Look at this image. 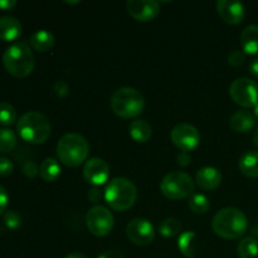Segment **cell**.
<instances>
[{
	"instance_id": "obj_1",
	"label": "cell",
	"mask_w": 258,
	"mask_h": 258,
	"mask_svg": "<svg viewBox=\"0 0 258 258\" xmlns=\"http://www.w3.org/2000/svg\"><path fill=\"white\" fill-rule=\"evenodd\" d=\"M212 228L217 236L226 239H237L243 236L248 228L246 214L237 208H223L214 216Z\"/></svg>"
},
{
	"instance_id": "obj_2",
	"label": "cell",
	"mask_w": 258,
	"mask_h": 258,
	"mask_svg": "<svg viewBox=\"0 0 258 258\" xmlns=\"http://www.w3.org/2000/svg\"><path fill=\"white\" fill-rule=\"evenodd\" d=\"M50 122L43 113L29 111L17 121V133L22 140L32 145H40L49 139Z\"/></svg>"
},
{
	"instance_id": "obj_3",
	"label": "cell",
	"mask_w": 258,
	"mask_h": 258,
	"mask_svg": "<svg viewBox=\"0 0 258 258\" xmlns=\"http://www.w3.org/2000/svg\"><path fill=\"white\" fill-rule=\"evenodd\" d=\"M34 54L24 42L14 43L3 54V66L9 75L17 78L29 76L34 70Z\"/></svg>"
},
{
	"instance_id": "obj_4",
	"label": "cell",
	"mask_w": 258,
	"mask_h": 258,
	"mask_svg": "<svg viewBox=\"0 0 258 258\" xmlns=\"http://www.w3.org/2000/svg\"><path fill=\"white\" fill-rule=\"evenodd\" d=\"M55 151L63 165L68 168H76L86 161L90 153V145L82 135L70 133L59 139Z\"/></svg>"
},
{
	"instance_id": "obj_5",
	"label": "cell",
	"mask_w": 258,
	"mask_h": 258,
	"mask_svg": "<svg viewBox=\"0 0 258 258\" xmlns=\"http://www.w3.org/2000/svg\"><path fill=\"white\" fill-rule=\"evenodd\" d=\"M103 198L111 209L116 212H126L135 204L138 190L130 179L115 178L106 186Z\"/></svg>"
},
{
	"instance_id": "obj_6",
	"label": "cell",
	"mask_w": 258,
	"mask_h": 258,
	"mask_svg": "<svg viewBox=\"0 0 258 258\" xmlns=\"http://www.w3.org/2000/svg\"><path fill=\"white\" fill-rule=\"evenodd\" d=\"M111 108L121 118H134L141 115L145 100L140 91L134 87H121L111 96Z\"/></svg>"
},
{
	"instance_id": "obj_7",
	"label": "cell",
	"mask_w": 258,
	"mask_h": 258,
	"mask_svg": "<svg viewBox=\"0 0 258 258\" xmlns=\"http://www.w3.org/2000/svg\"><path fill=\"white\" fill-rule=\"evenodd\" d=\"M193 179L184 171H171L166 174L160 183V191L165 198L171 201H180L194 194Z\"/></svg>"
},
{
	"instance_id": "obj_8",
	"label": "cell",
	"mask_w": 258,
	"mask_h": 258,
	"mask_svg": "<svg viewBox=\"0 0 258 258\" xmlns=\"http://www.w3.org/2000/svg\"><path fill=\"white\" fill-rule=\"evenodd\" d=\"M229 95L238 106L254 108L258 105V85L251 78H237L229 87Z\"/></svg>"
},
{
	"instance_id": "obj_9",
	"label": "cell",
	"mask_w": 258,
	"mask_h": 258,
	"mask_svg": "<svg viewBox=\"0 0 258 258\" xmlns=\"http://www.w3.org/2000/svg\"><path fill=\"white\" fill-rule=\"evenodd\" d=\"M115 224L112 213L106 207L95 206L86 214V226L91 234L96 237H105L111 233Z\"/></svg>"
},
{
	"instance_id": "obj_10",
	"label": "cell",
	"mask_w": 258,
	"mask_h": 258,
	"mask_svg": "<svg viewBox=\"0 0 258 258\" xmlns=\"http://www.w3.org/2000/svg\"><path fill=\"white\" fill-rule=\"evenodd\" d=\"M170 139L174 145L184 153L194 150L201 144V134L190 123H178L171 130Z\"/></svg>"
},
{
	"instance_id": "obj_11",
	"label": "cell",
	"mask_w": 258,
	"mask_h": 258,
	"mask_svg": "<svg viewBox=\"0 0 258 258\" xmlns=\"http://www.w3.org/2000/svg\"><path fill=\"white\" fill-rule=\"evenodd\" d=\"M126 236L136 246H149L155 239V228L145 218H134L126 226Z\"/></svg>"
},
{
	"instance_id": "obj_12",
	"label": "cell",
	"mask_w": 258,
	"mask_h": 258,
	"mask_svg": "<svg viewBox=\"0 0 258 258\" xmlns=\"http://www.w3.org/2000/svg\"><path fill=\"white\" fill-rule=\"evenodd\" d=\"M128 14L141 23L155 19L160 13V5L154 0H128L126 3Z\"/></svg>"
},
{
	"instance_id": "obj_13",
	"label": "cell",
	"mask_w": 258,
	"mask_h": 258,
	"mask_svg": "<svg viewBox=\"0 0 258 258\" xmlns=\"http://www.w3.org/2000/svg\"><path fill=\"white\" fill-rule=\"evenodd\" d=\"M83 176L88 184L93 186H101L108 180L110 166L103 159L92 158L86 161L83 166Z\"/></svg>"
},
{
	"instance_id": "obj_14",
	"label": "cell",
	"mask_w": 258,
	"mask_h": 258,
	"mask_svg": "<svg viewBox=\"0 0 258 258\" xmlns=\"http://www.w3.org/2000/svg\"><path fill=\"white\" fill-rule=\"evenodd\" d=\"M217 13L222 20L231 25L241 24L244 19V7L239 2L219 0L217 3Z\"/></svg>"
},
{
	"instance_id": "obj_15",
	"label": "cell",
	"mask_w": 258,
	"mask_h": 258,
	"mask_svg": "<svg viewBox=\"0 0 258 258\" xmlns=\"http://www.w3.org/2000/svg\"><path fill=\"white\" fill-rule=\"evenodd\" d=\"M222 173L213 166L199 169L196 175L197 185L203 190H214L222 184Z\"/></svg>"
},
{
	"instance_id": "obj_16",
	"label": "cell",
	"mask_w": 258,
	"mask_h": 258,
	"mask_svg": "<svg viewBox=\"0 0 258 258\" xmlns=\"http://www.w3.org/2000/svg\"><path fill=\"white\" fill-rule=\"evenodd\" d=\"M22 34V24L19 20L12 15L0 17V40L13 42Z\"/></svg>"
},
{
	"instance_id": "obj_17",
	"label": "cell",
	"mask_w": 258,
	"mask_h": 258,
	"mask_svg": "<svg viewBox=\"0 0 258 258\" xmlns=\"http://www.w3.org/2000/svg\"><path fill=\"white\" fill-rule=\"evenodd\" d=\"M256 125V120L253 117V113L246 110L236 111L229 118V127L236 133H248Z\"/></svg>"
},
{
	"instance_id": "obj_18",
	"label": "cell",
	"mask_w": 258,
	"mask_h": 258,
	"mask_svg": "<svg viewBox=\"0 0 258 258\" xmlns=\"http://www.w3.org/2000/svg\"><path fill=\"white\" fill-rule=\"evenodd\" d=\"M241 44L246 54H258V25H248L242 32Z\"/></svg>"
},
{
	"instance_id": "obj_19",
	"label": "cell",
	"mask_w": 258,
	"mask_h": 258,
	"mask_svg": "<svg viewBox=\"0 0 258 258\" xmlns=\"http://www.w3.org/2000/svg\"><path fill=\"white\" fill-rule=\"evenodd\" d=\"M54 43V35L45 29L35 32L34 34H32V37L29 39L30 47L33 49L38 50V52H48V50L52 49Z\"/></svg>"
},
{
	"instance_id": "obj_20",
	"label": "cell",
	"mask_w": 258,
	"mask_h": 258,
	"mask_svg": "<svg viewBox=\"0 0 258 258\" xmlns=\"http://www.w3.org/2000/svg\"><path fill=\"white\" fill-rule=\"evenodd\" d=\"M128 133L134 141L145 144L150 140L151 135H153V128H151L150 123L146 122L145 120H135L130 123Z\"/></svg>"
},
{
	"instance_id": "obj_21",
	"label": "cell",
	"mask_w": 258,
	"mask_h": 258,
	"mask_svg": "<svg viewBox=\"0 0 258 258\" xmlns=\"http://www.w3.org/2000/svg\"><path fill=\"white\" fill-rule=\"evenodd\" d=\"M60 164L54 158H47L39 165V175L47 183H53L60 176Z\"/></svg>"
},
{
	"instance_id": "obj_22",
	"label": "cell",
	"mask_w": 258,
	"mask_h": 258,
	"mask_svg": "<svg viewBox=\"0 0 258 258\" xmlns=\"http://www.w3.org/2000/svg\"><path fill=\"white\" fill-rule=\"evenodd\" d=\"M239 170L248 178H258V151H248L239 159Z\"/></svg>"
},
{
	"instance_id": "obj_23",
	"label": "cell",
	"mask_w": 258,
	"mask_h": 258,
	"mask_svg": "<svg viewBox=\"0 0 258 258\" xmlns=\"http://www.w3.org/2000/svg\"><path fill=\"white\" fill-rule=\"evenodd\" d=\"M178 247L181 253L188 258L197 256V234L193 231L180 233L178 238Z\"/></svg>"
},
{
	"instance_id": "obj_24",
	"label": "cell",
	"mask_w": 258,
	"mask_h": 258,
	"mask_svg": "<svg viewBox=\"0 0 258 258\" xmlns=\"http://www.w3.org/2000/svg\"><path fill=\"white\" fill-rule=\"evenodd\" d=\"M239 258H256L258 256V241L252 236L242 239L237 247Z\"/></svg>"
},
{
	"instance_id": "obj_25",
	"label": "cell",
	"mask_w": 258,
	"mask_h": 258,
	"mask_svg": "<svg viewBox=\"0 0 258 258\" xmlns=\"http://www.w3.org/2000/svg\"><path fill=\"white\" fill-rule=\"evenodd\" d=\"M181 223L176 218H166L159 226V233L165 238H171V237L180 236Z\"/></svg>"
},
{
	"instance_id": "obj_26",
	"label": "cell",
	"mask_w": 258,
	"mask_h": 258,
	"mask_svg": "<svg viewBox=\"0 0 258 258\" xmlns=\"http://www.w3.org/2000/svg\"><path fill=\"white\" fill-rule=\"evenodd\" d=\"M17 146V134L7 127L0 128V153L8 154Z\"/></svg>"
},
{
	"instance_id": "obj_27",
	"label": "cell",
	"mask_w": 258,
	"mask_h": 258,
	"mask_svg": "<svg viewBox=\"0 0 258 258\" xmlns=\"http://www.w3.org/2000/svg\"><path fill=\"white\" fill-rule=\"evenodd\" d=\"M189 208L196 214H204L211 208V202L204 194L194 193L189 199Z\"/></svg>"
},
{
	"instance_id": "obj_28",
	"label": "cell",
	"mask_w": 258,
	"mask_h": 258,
	"mask_svg": "<svg viewBox=\"0 0 258 258\" xmlns=\"http://www.w3.org/2000/svg\"><path fill=\"white\" fill-rule=\"evenodd\" d=\"M17 121V110L8 102H0V125L7 127Z\"/></svg>"
},
{
	"instance_id": "obj_29",
	"label": "cell",
	"mask_w": 258,
	"mask_h": 258,
	"mask_svg": "<svg viewBox=\"0 0 258 258\" xmlns=\"http://www.w3.org/2000/svg\"><path fill=\"white\" fill-rule=\"evenodd\" d=\"M3 221H4V224L9 229H17L22 224V217H20V214L18 212L7 211L4 213V216H3Z\"/></svg>"
},
{
	"instance_id": "obj_30",
	"label": "cell",
	"mask_w": 258,
	"mask_h": 258,
	"mask_svg": "<svg viewBox=\"0 0 258 258\" xmlns=\"http://www.w3.org/2000/svg\"><path fill=\"white\" fill-rule=\"evenodd\" d=\"M244 62H246V54L242 50L236 49L228 54V63L231 66H233V67H239Z\"/></svg>"
},
{
	"instance_id": "obj_31",
	"label": "cell",
	"mask_w": 258,
	"mask_h": 258,
	"mask_svg": "<svg viewBox=\"0 0 258 258\" xmlns=\"http://www.w3.org/2000/svg\"><path fill=\"white\" fill-rule=\"evenodd\" d=\"M14 170V164L8 158H0V176H9Z\"/></svg>"
},
{
	"instance_id": "obj_32",
	"label": "cell",
	"mask_w": 258,
	"mask_h": 258,
	"mask_svg": "<svg viewBox=\"0 0 258 258\" xmlns=\"http://www.w3.org/2000/svg\"><path fill=\"white\" fill-rule=\"evenodd\" d=\"M38 173H39V168H38L34 161L28 160L23 164V174L25 176H28V178H34Z\"/></svg>"
},
{
	"instance_id": "obj_33",
	"label": "cell",
	"mask_w": 258,
	"mask_h": 258,
	"mask_svg": "<svg viewBox=\"0 0 258 258\" xmlns=\"http://www.w3.org/2000/svg\"><path fill=\"white\" fill-rule=\"evenodd\" d=\"M53 91H54V93L58 97H67V96L70 95V86H68L67 82H64V81H57V82L54 83Z\"/></svg>"
},
{
	"instance_id": "obj_34",
	"label": "cell",
	"mask_w": 258,
	"mask_h": 258,
	"mask_svg": "<svg viewBox=\"0 0 258 258\" xmlns=\"http://www.w3.org/2000/svg\"><path fill=\"white\" fill-rule=\"evenodd\" d=\"M8 203H9V196H8L7 189L0 185V214L7 212Z\"/></svg>"
},
{
	"instance_id": "obj_35",
	"label": "cell",
	"mask_w": 258,
	"mask_h": 258,
	"mask_svg": "<svg viewBox=\"0 0 258 258\" xmlns=\"http://www.w3.org/2000/svg\"><path fill=\"white\" fill-rule=\"evenodd\" d=\"M88 199L92 203H98L102 199V191L100 190V186H93L90 191H88Z\"/></svg>"
},
{
	"instance_id": "obj_36",
	"label": "cell",
	"mask_w": 258,
	"mask_h": 258,
	"mask_svg": "<svg viewBox=\"0 0 258 258\" xmlns=\"http://www.w3.org/2000/svg\"><path fill=\"white\" fill-rule=\"evenodd\" d=\"M176 161H178V164L180 166H188L189 164H190L191 161V156L189 155V153H184V151H180V153L178 154V156H176Z\"/></svg>"
},
{
	"instance_id": "obj_37",
	"label": "cell",
	"mask_w": 258,
	"mask_h": 258,
	"mask_svg": "<svg viewBox=\"0 0 258 258\" xmlns=\"http://www.w3.org/2000/svg\"><path fill=\"white\" fill-rule=\"evenodd\" d=\"M97 258H126V257L122 252L116 251V249H111V251L103 252V253L100 254Z\"/></svg>"
},
{
	"instance_id": "obj_38",
	"label": "cell",
	"mask_w": 258,
	"mask_h": 258,
	"mask_svg": "<svg viewBox=\"0 0 258 258\" xmlns=\"http://www.w3.org/2000/svg\"><path fill=\"white\" fill-rule=\"evenodd\" d=\"M17 7V2L15 0H0V10L4 12H9Z\"/></svg>"
},
{
	"instance_id": "obj_39",
	"label": "cell",
	"mask_w": 258,
	"mask_h": 258,
	"mask_svg": "<svg viewBox=\"0 0 258 258\" xmlns=\"http://www.w3.org/2000/svg\"><path fill=\"white\" fill-rule=\"evenodd\" d=\"M249 72L253 76H256V77H258V58L251 62V64H249Z\"/></svg>"
},
{
	"instance_id": "obj_40",
	"label": "cell",
	"mask_w": 258,
	"mask_h": 258,
	"mask_svg": "<svg viewBox=\"0 0 258 258\" xmlns=\"http://www.w3.org/2000/svg\"><path fill=\"white\" fill-rule=\"evenodd\" d=\"M66 258H88V257L85 256L83 253H81V252H72V253L68 254Z\"/></svg>"
},
{
	"instance_id": "obj_41",
	"label": "cell",
	"mask_w": 258,
	"mask_h": 258,
	"mask_svg": "<svg viewBox=\"0 0 258 258\" xmlns=\"http://www.w3.org/2000/svg\"><path fill=\"white\" fill-rule=\"evenodd\" d=\"M251 233H252V237H253V238H256L258 241V223L254 224V226L252 227Z\"/></svg>"
},
{
	"instance_id": "obj_42",
	"label": "cell",
	"mask_w": 258,
	"mask_h": 258,
	"mask_svg": "<svg viewBox=\"0 0 258 258\" xmlns=\"http://www.w3.org/2000/svg\"><path fill=\"white\" fill-rule=\"evenodd\" d=\"M253 144L258 149V127L256 128V131H254V134H253Z\"/></svg>"
},
{
	"instance_id": "obj_43",
	"label": "cell",
	"mask_w": 258,
	"mask_h": 258,
	"mask_svg": "<svg viewBox=\"0 0 258 258\" xmlns=\"http://www.w3.org/2000/svg\"><path fill=\"white\" fill-rule=\"evenodd\" d=\"M252 113H253V117H254V120H256V122H258V105L253 108V112Z\"/></svg>"
},
{
	"instance_id": "obj_44",
	"label": "cell",
	"mask_w": 258,
	"mask_h": 258,
	"mask_svg": "<svg viewBox=\"0 0 258 258\" xmlns=\"http://www.w3.org/2000/svg\"><path fill=\"white\" fill-rule=\"evenodd\" d=\"M66 3H67V4H78L80 2H66Z\"/></svg>"
}]
</instances>
